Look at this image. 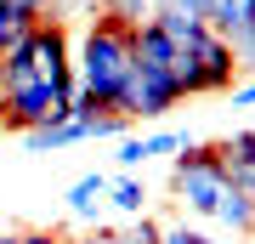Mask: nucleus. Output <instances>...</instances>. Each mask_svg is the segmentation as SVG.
<instances>
[{
  "instance_id": "7ed1b4c3",
  "label": "nucleus",
  "mask_w": 255,
  "mask_h": 244,
  "mask_svg": "<svg viewBox=\"0 0 255 244\" xmlns=\"http://www.w3.org/2000/svg\"><path fill=\"white\" fill-rule=\"evenodd\" d=\"M170 193L193 222H216L227 233H255V205L238 193L221 142H187L170 159Z\"/></svg>"
},
{
  "instance_id": "1a4fd4ad",
  "label": "nucleus",
  "mask_w": 255,
  "mask_h": 244,
  "mask_svg": "<svg viewBox=\"0 0 255 244\" xmlns=\"http://www.w3.org/2000/svg\"><path fill=\"white\" fill-rule=\"evenodd\" d=\"M114 0H51V17L63 23V17H102Z\"/></svg>"
},
{
  "instance_id": "6e6552de",
  "label": "nucleus",
  "mask_w": 255,
  "mask_h": 244,
  "mask_svg": "<svg viewBox=\"0 0 255 244\" xmlns=\"http://www.w3.org/2000/svg\"><path fill=\"white\" fill-rule=\"evenodd\" d=\"M108 210H119V216H147V182L142 176H108Z\"/></svg>"
},
{
  "instance_id": "423d86ee",
  "label": "nucleus",
  "mask_w": 255,
  "mask_h": 244,
  "mask_svg": "<svg viewBox=\"0 0 255 244\" xmlns=\"http://www.w3.org/2000/svg\"><path fill=\"white\" fill-rule=\"evenodd\" d=\"M199 23L216 28V34L233 45V40H244L255 28V0H199Z\"/></svg>"
},
{
  "instance_id": "ddd939ff",
  "label": "nucleus",
  "mask_w": 255,
  "mask_h": 244,
  "mask_svg": "<svg viewBox=\"0 0 255 244\" xmlns=\"http://www.w3.org/2000/svg\"><path fill=\"white\" fill-rule=\"evenodd\" d=\"M233 102H238V108H255V74H250L244 85H233Z\"/></svg>"
},
{
  "instance_id": "4468645a",
  "label": "nucleus",
  "mask_w": 255,
  "mask_h": 244,
  "mask_svg": "<svg viewBox=\"0 0 255 244\" xmlns=\"http://www.w3.org/2000/svg\"><path fill=\"white\" fill-rule=\"evenodd\" d=\"M80 244H125V233H108V227H97V233H85Z\"/></svg>"
},
{
  "instance_id": "f03ea898",
  "label": "nucleus",
  "mask_w": 255,
  "mask_h": 244,
  "mask_svg": "<svg viewBox=\"0 0 255 244\" xmlns=\"http://www.w3.org/2000/svg\"><path fill=\"white\" fill-rule=\"evenodd\" d=\"M130 34L136 28L125 17H114V11L85 17L80 34H68V51H74V114L80 119L119 114V102L130 91Z\"/></svg>"
},
{
  "instance_id": "0eeeda50",
  "label": "nucleus",
  "mask_w": 255,
  "mask_h": 244,
  "mask_svg": "<svg viewBox=\"0 0 255 244\" xmlns=\"http://www.w3.org/2000/svg\"><path fill=\"white\" fill-rule=\"evenodd\" d=\"M68 210H74L80 222H97L102 210H108V176H102V171L80 176V182L68 188Z\"/></svg>"
},
{
  "instance_id": "2eb2a0df",
  "label": "nucleus",
  "mask_w": 255,
  "mask_h": 244,
  "mask_svg": "<svg viewBox=\"0 0 255 244\" xmlns=\"http://www.w3.org/2000/svg\"><path fill=\"white\" fill-rule=\"evenodd\" d=\"M0 244H17V233H0Z\"/></svg>"
},
{
  "instance_id": "20e7f679",
  "label": "nucleus",
  "mask_w": 255,
  "mask_h": 244,
  "mask_svg": "<svg viewBox=\"0 0 255 244\" xmlns=\"http://www.w3.org/2000/svg\"><path fill=\"white\" fill-rule=\"evenodd\" d=\"M153 23L170 34L182 97H216V91H233V80L244 68H238L233 45L221 40L216 28H204L199 17H187V11H153Z\"/></svg>"
},
{
  "instance_id": "f8f14e48",
  "label": "nucleus",
  "mask_w": 255,
  "mask_h": 244,
  "mask_svg": "<svg viewBox=\"0 0 255 244\" xmlns=\"http://www.w3.org/2000/svg\"><path fill=\"white\" fill-rule=\"evenodd\" d=\"M17 244H80V239H63V233H17Z\"/></svg>"
},
{
  "instance_id": "9d476101",
  "label": "nucleus",
  "mask_w": 255,
  "mask_h": 244,
  "mask_svg": "<svg viewBox=\"0 0 255 244\" xmlns=\"http://www.w3.org/2000/svg\"><path fill=\"white\" fill-rule=\"evenodd\" d=\"M159 244H221L216 233H204V227H193V222H176V227H164V239Z\"/></svg>"
},
{
  "instance_id": "9b49d317",
  "label": "nucleus",
  "mask_w": 255,
  "mask_h": 244,
  "mask_svg": "<svg viewBox=\"0 0 255 244\" xmlns=\"http://www.w3.org/2000/svg\"><path fill=\"white\" fill-rule=\"evenodd\" d=\"M159 239H164V227H159L153 216H136V227L125 233V244H159Z\"/></svg>"
},
{
  "instance_id": "39448f33",
  "label": "nucleus",
  "mask_w": 255,
  "mask_h": 244,
  "mask_svg": "<svg viewBox=\"0 0 255 244\" xmlns=\"http://www.w3.org/2000/svg\"><path fill=\"white\" fill-rule=\"evenodd\" d=\"M182 148H187V131H142V136H125L119 142V165L130 176V171H142L153 159H176Z\"/></svg>"
},
{
  "instance_id": "f257e3e1",
  "label": "nucleus",
  "mask_w": 255,
  "mask_h": 244,
  "mask_svg": "<svg viewBox=\"0 0 255 244\" xmlns=\"http://www.w3.org/2000/svg\"><path fill=\"white\" fill-rule=\"evenodd\" d=\"M74 114V51L68 28L46 17L0 51V125L40 131Z\"/></svg>"
}]
</instances>
